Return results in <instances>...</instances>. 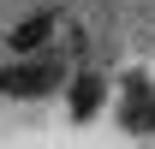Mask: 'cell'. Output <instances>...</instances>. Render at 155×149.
<instances>
[{
    "label": "cell",
    "instance_id": "cell-1",
    "mask_svg": "<svg viewBox=\"0 0 155 149\" xmlns=\"http://www.w3.org/2000/svg\"><path fill=\"white\" fill-rule=\"evenodd\" d=\"M66 60H54L48 48H36L30 60H12V66H0V90L6 95H48V90H60L66 84Z\"/></svg>",
    "mask_w": 155,
    "mask_h": 149
},
{
    "label": "cell",
    "instance_id": "cell-3",
    "mask_svg": "<svg viewBox=\"0 0 155 149\" xmlns=\"http://www.w3.org/2000/svg\"><path fill=\"white\" fill-rule=\"evenodd\" d=\"M48 36H54V12H30L24 24L6 30V48L12 54H36V48H48Z\"/></svg>",
    "mask_w": 155,
    "mask_h": 149
},
{
    "label": "cell",
    "instance_id": "cell-2",
    "mask_svg": "<svg viewBox=\"0 0 155 149\" xmlns=\"http://www.w3.org/2000/svg\"><path fill=\"white\" fill-rule=\"evenodd\" d=\"M72 90H66V101H72V119H96L101 108H107V78L101 72H78V78H66Z\"/></svg>",
    "mask_w": 155,
    "mask_h": 149
}]
</instances>
